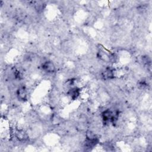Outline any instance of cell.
I'll list each match as a JSON object with an SVG mask.
<instances>
[{
	"instance_id": "cell-2",
	"label": "cell",
	"mask_w": 152,
	"mask_h": 152,
	"mask_svg": "<svg viewBox=\"0 0 152 152\" xmlns=\"http://www.w3.org/2000/svg\"><path fill=\"white\" fill-rule=\"evenodd\" d=\"M41 68L44 72L48 74L53 73L56 70L54 63L50 61H46L43 62L41 65Z\"/></svg>"
},
{
	"instance_id": "cell-4",
	"label": "cell",
	"mask_w": 152,
	"mask_h": 152,
	"mask_svg": "<svg viewBox=\"0 0 152 152\" xmlns=\"http://www.w3.org/2000/svg\"><path fill=\"white\" fill-rule=\"evenodd\" d=\"M68 95L72 100H76L80 94V88L77 87H74L69 88L67 93Z\"/></svg>"
},
{
	"instance_id": "cell-5",
	"label": "cell",
	"mask_w": 152,
	"mask_h": 152,
	"mask_svg": "<svg viewBox=\"0 0 152 152\" xmlns=\"http://www.w3.org/2000/svg\"><path fill=\"white\" fill-rule=\"evenodd\" d=\"M15 136L16 138L21 142L26 141L28 138L27 133L23 129H17L15 132Z\"/></svg>"
},
{
	"instance_id": "cell-3",
	"label": "cell",
	"mask_w": 152,
	"mask_h": 152,
	"mask_svg": "<svg viewBox=\"0 0 152 152\" xmlns=\"http://www.w3.org/2000/svg\"><path fill=\"white\" fill-rule=\"evenodd\" d=\"M16 96L20 101H26L27 99V93L26 87L24 86H20L16 91Z\"/></svg>"
},
{
	"instance_id": "cell-1",
	"label": "cell",
	"mask_w": 152,
	"mask_h": 152,
	"mask_svg": "<svg viewBox=\"0 0 152 152\" xmlns=\"http://www.w3.org/2000/svg\"><path fill=\"white\" fill-rule=\"evenodd\" d=\"M116 71L115 69L112 68L110 66L106 67L101 73L102 77L104 80H112L116 77Z\"/></svg>"
}]
</instances>
